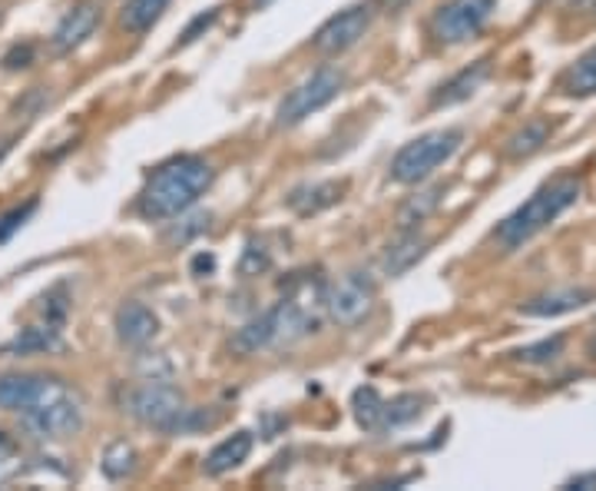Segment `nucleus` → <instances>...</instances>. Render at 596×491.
Returning <instances> with one entry per match:
<instances>
[{
  "label": "nucleus",
  "mask_w": 596,
  "mask_h": 491,
  "mask_svg": "<svg viewBox=\"0 0 596 491\" xmlns=\"http://www.w3.org/2000/svg\"><path fill=\"white\" fill-rule=\"evenodd\" d=\"M497 0H445L431 18V37L441 47H458L474 41L494 18Z\"/></svg>",
  "instance_id": "1a4fd4ad"
},
{
  "label": "nucleus",
  "mask_w": 596,
  "mask_h": 491,
  "mask_svg": "<svg viewBox=\"0 0 596 491\" xmlns=\"http://www.w3.org/2000/svg\"><path fill=\"white\" fill-rule=\"evenodd\" d=\"M113 330H116V339H120L123 346L143 349V346H149V343L156 339V333H159V319H156V312H153L146 302L130 299V302H123V305L116 309V315H113Z\"/></svg>",
  "instance_id": "ddd939ff"
},
{
  "label": "nucleus",
  "mask_w": 596,
  "mask_h": 491,
  "mask_svg": "<svg viewBox=\"0 0 596 491\" xmlns=\"http://www.w3.org/2000/svg\"><path fill=\"white\" fill-rule=\"evenodd\" d=\"M24 471V451L21 445L8 435V432H0V488L11 484L14 478H21Z\"/></svg>",
  "instance_id": "c85d7f7f"
},
{
  "label": "nucleus",
  "mask_w": 596,
  "mask_h": 491,
  "mask_svg": "<svg viewBox=\"0 0 596 491\" xmlns=\"http://www.w3.org/2000/svg\"><path fill=\"white\" fill-rule=\"evenodd\" d=\"M100 24H103V8L97 4V0H80V4H74V8L60 18V24L54 27V34H50V54H54V57H70L77 47H83V44L97 34Z\"/></svg>",
  "instance_id": "9b49d317"
},
{
  "label": "nucleus",
  "mask_w": 596,
  "mask_h": 491,
  "mask_svg": "<svg viewBox=\"0 0 596 491\" xmlns=\"http://www.w3.org/2000/svg\"><path fill=\"white\" fill-rule=\"evenodd\" d=\"M345 87H348V70L345 67H335V64L318 67L315 74H308L299 87H292L282 97V103L275 110V126L279 130H292V126L305 123L312 113H318L331 100H338Z\"/></svg>",
  "instance_id": "0eeeda50"
},
{
  "label": "nucleus",
  "mask_w": 596,
  "mask_h": 491,
  "mask_svg": "<svg viewBox=\"0 0 596 491\" xmlns=\"http://www.w3.org/2000/svg\"><path fill=\"white\" fill-rule=\"evenodd\" d=\"M374 11H378L374 0H358V4L338 11L331 21H325V24L315 31L312 51L322 54V57H341L345 51H351V47L371 31Z\"/></svg>",
  "instance_id": "9d476101"
},
{
  "label": "nucleus",
  "mask_w": 596,
  "mask_h": 491,
  "mask_svg": "<svg viewBox=\"0 0 596 491\" xmlns=\"http://www.w3.org/2000/svg\"><path fill=\"white\" fill-rule=\"evenodd\" d=\"M210 223H213V213H192V216L179 220L172 230H166V233H162V239H166L169 246H182V243L195 239L199 233H206V230H210Z\"/></svg>",
  "instance_id": "c756f323"
},
{
  "label": "nucleus",
  "mask_w": 596,
  "mask_h": 491,
  "mask_svg": "<svg viewBox=\"0 0 596 491\" xmlns=\"http://www.w3.org/2000/svg\"><path fill=\"white\" fill-rule=\"evenodd\" d=\"M580 197H583V180L576 174H560V177L547 180L540 190L530 193L527 203H520L507 220H501V226L494 230V243L504 253L527 246L533 236H540L547 226H553L570 207H576Z\"/></svg>",
  "instance_id": "7ed1b4c3"
},
{
  "label": "nucleus",
  "mask_w": 596,
  "mask_h": 491,
  "mask_svg": "<svg viewBox=\"0 0 596 491\" xmlns=\"http://www.w3.org/2000/svg\"><path fill=\"white\" fill-rule=\"evenodd\" d=\"M556 90L563 97H596V47H589L583 57H576L556 80Z\"/></svg>",
  "instance_id": "412c9836"
},
{
  "label": "nucleus",
  "mask_w": 596,
  "mask_h": 491,
  "mask_svg": "<svg viewBox=\"0 0 596 491\" xmlns=\"http://www.w3.org/2000/svg\"><path fill=\"white\" fill-rule=\"evenodd\" d=\"M425 395H415V392H405V395H394L391 402H384V419H381V428H402L415 419H421L425 412Z\"/></svg>",
  "instance_id": "5701e85b"
},
{
  "label": "nucleus",
  "mask_w": 596,
  "mask_h": 491,
  "mask_svg": "<svg viewBox=\"0 0 596 491\" xmlns=\"http://www.w3.org/2000/svg\"><path fill=\"white\" fill-rule=\"evenodd\" d=\"M272 266V249L266 246V239H249L246 246V256L239 263V272L243 276H259Z\"/></svg>",
  "instance_id": "7c9ffc66"
},
{
  "label": "nucleus",
  "mask_w": 596,
  "mask_h": 491,
  "mask_svg": "<svg viewBox=\"0 0 596 491\" xmlns=\"http://www.w3.org/2000/svg\"><path fill=\"white\" fill-rule=\"evenodd\" d=\"M50 353H64V336H60V330H54V325H47V322L27 325V330H21L4 349H0V356H8V359L50 356Z\"/></svg>",
  "instance_id": "a211bd4d"
},
{
  "label": "nucleus",
  "mask_w": 596,
  "mask_h": 491,
  "mask_svg": "<svg viewBox=\"0 0 596 491\" xmlns=\"http://www.w3.org/2000/svg\"><path fill=\"white\" fill-rule=\"evenodd\" d=\"M563 488H596V471H586V475H576V478H570Z\"/></svg>",
  "instance_id": "e433bc0d"
},
{
  "label": "nucleus",
  "mask_w": 596,
  "mask_h": 491,
  "mask_svg": "<svg viewBox=\"0 0 596 491\" xmlns=\"http://www.w3.org/2000/svg\"><path fill=\"white\" fill-rule=\"evenodd\" d=\"M464 146V130L448 126V130H431L412 143H405L391 159V180L402 187H418L428 177H435V170H441L445 163Z\"/></svg>",
  "instance_id": "423d86ee"
},
{
  "label": "nucleus",
  "mask_w": 596,
  "mask_h": 491,
  "mask_svg": "<svg viewBox=\"0 0 596 491\" xmlns=\"http://www.w3.org/2000/svg\"><path fill=\"white\" fill-rule=\"evenodd\" d=\"M172 0H126L123 11H120V27L133 37L153 31L159 24V18L166 14V8Z\"/></svg>",
  "instance_id": "4be33fe9"
},
{
  "label": "nucleus",
  "mask_w": 596,
  "mask_h": 491,
  "mask_svg": "<svg viewBox=\"0 0 596 491\" xmlns=\"http://www.w3.org/2000/svg\"><path fill=\"white\" fill-rule=\"evenodd\" d=\"M249 451H252V435H249V432H236V435L223 438V442L206 455L203 471H206L210 478H220V475L239 468V465L249 458Z\"/></svg>",
  "instance_id": "aec40b11"
},
{
  "label": "nucleus",
  "mask_w": 596,
  "mask_h": 491,
  "mask_svg": "<svg viewBox=\"0 0 596 491\" xmlns=\"http://www.w3.org/2000/svg\"><path fill=\"white\" fill-rule=\"evenodd\" d=\"M378 282L364 269H351L322 289V305L335 325H358L374 312Z\"/></svg>",
  "instance_id": "6e6552de"
},
{
  "label": "nucleus",
  "mask_w": 596,
  "mask_h": 491,
  "mask_svg": "<svg viewBox=\"0 0 596 491\" xmlns=\"http://www.w3.org/2000/svg\"><path fill=\"white\" fill-rule=\"evenodd\" d=\"M553 130H556V123H553V120H547V116H533V120H527L520 130H514V133H510V140H507V146H504L507 159H530L533 153H540V149L550 143Z\"/></svg>",
  "instance_id": "6ab92c4d"
},
{
  "label": "nucleus",
  "mask_w": 596,
  "mask_h": 491,
  "mask_svg": "<svg viewBox=\"0 0 596 491\" xmlns=\"http://www.w3.org/2000/svg\"><path fill=\"white\" fill-rule=\"evenodd\" d=\"M345 193H348V183H345V180L302 183V187H295V190L285 197V203H289V210L299 213V216H318V213L338 207V203L345 200Z\"/></svg>",
  "instance_id": "dca6fc26"
},
{
  "label": "nucleus",
  "mask_w": 596,
  "mask_h": 491,
  "mask_svg": "<svg viewBox=\"0 0 596 491\" xmlns=\"http://www.w3.org/2000/svg\"><path fill=\"white\" fill-rule=\"evenodd\" d=\"M431 249V236L421 226H408V230H397V236L384 246L381 253V269L384 276L397 279L405 276L408 269H415Z\"/></svg>",
  "instance_id": "f8f14e48"
},
{
  "label": "nucleus",
  "mask_w": 596,
  "mask_h": 491,
  "mask_svg": "<svg viewBox=\"0 0 596 491\" xmlns=\"http://www.w3.org/2000/svg\"><path fill=\"white\" fill-rule=\"evenodd\" d=\"M351 409H355V419L361 428L368 432H381V419H384V399L378 395L374 386H361L355 389L351 395Z\"/></svg>",
  "instance_id": "393cba45"
},
{
  "label": "nucleus",
  "mask_w": 596,
  "mask_h": 491,
  "mask_svg": "<svg viewBox=\"0 0 596 491\" xmlns=\"http://www.w3.org/2000/svg\"><path fill=\"white\" fill-rule=\"evenodd\" d=\"M123 412L143 428H153L162 435H192V432L213 428L220 422V415L189 405V399L166 379H143L130 386L123 395Z\"/></svg>",
  "instance_id": "f03ea898"
},
{
  "label": "nucleus",
  "mask_w": 596,
  "mask_h": 491,
  "mask_svg": "<svg viewBox=\"0 0 596 491\" xmlns=\"http://www.w3.org/2000/svg\"><path fill=\"white\" fill-rule=\"evenodd\" d=\"M34 210H37V200H27L24 207H14V210H8L4 216H0V243H8L34 216Z\"/></svg>",
  "instance_id": "2f4dec72"
},
{
  "label": "nucleus",
  "mask_w": 596,
  "mask_h": 491,
  "mask_svg": "<svg viewBox=\"0 0 596 491\" xmlns=\"http://www.w3.org/2000/svg\"><path fill=\"white\" fill-rule=\"evenodd\" d=\"M192 266H195V269H206V272H210V269L216 266V259H213V256H199V259H195Z\"/></svg>",
  "instance_id": "58836bf2"
},
{
  "label": "nucleus",
  "mask_w": 596,
  "mask_h": 491,
  "mask_svg": "<svg viewBox=\"0 0 596 491\" xmlns=\"http://www.w3.org/2000/svg\"><path fill=\"white\" fill-rule=\"evenodd\" d=\"M374 4H378V11H384V14H402V11L412 4V0H374Z\"/></svg>",
  "instance_id": "c9c22d12"
},
{
  "label": "nucleus",
  "mask_w": 596,
  "mask_h": 491,
  "mask_svg": "<svg viewBox=\"0 0 596 491\" xmlns=\"http://www.w3.org/2000/svg\"><path fill=\"white\" fill-rule=\"evenodd\" d=\"M563 349H566V336H550V339H540V343H533V346H524V349H517V353H510L517 362H524V366H550V362H556L560 356H563Z\"/></svg>",
  "instance_id": "bb28decb"
},
{
  "label": "nucleus",
  "mask_w": 596,
  "mask_h": 491,
  "mask_svg": "<svg viewBox=\"0 0 596 491\" xmlns=\"http://www.w3.org/2000/svg\"><path fill=\"white\" fill-rule=\"evenodd\" d=\"M213 180H216V170L210 159L176 156L153 170V177L146 180V187L136 200V210L143 220H156V223L182 216L199 197H206Z\"/></svg>",
  "instance_id": "f257e3e1"
},
{
  "label": "nucleus",
  "mask_w": 596,
  "mask_h": 491,
  "mask_svg": "<svg viewBox=\"0 0 596 491\" xmlns=\"http://www.w3.org/2000/svg\"><path fill=\"white\" fill-rule=\"evenodd\" d=\"M216 21H220V8H213V11H206V14H199V18H195V21H192V24L182 31V37H179L176 51H179V47H189V44H195V41L203 37V34H206V31H210Z\"/></svg>",
  "instance_id": "473e14b6"
},
{
  "label": "nucleus",
  "mask_w": 596,
  "mask_h": 491,
  "mask_svg": "<svg viewBox=\"0 0 596 491\" xmlns=\"http://www.w3.org/2000/svg\"><path fill=\"white\" fill-rule=\"evenodd\" d=\"M596 299V292L593 289H576V286H570V289H556V292H543V295H533V299H527L524 305H520V312L524 315H537V319H556V315H566V312H576V309H583V305H589Z\"/></svg>",
  "instance_id": "f3484780"
},
{
  "label": "nucleus",
  "mask_w": 596,
  "mask_h": 491,
  "mask_svg": "<svg viewBox=\"0 0 596 491\" xmlns=\"http://www.w3.org/2000/svg\"><path fill=\"white\" fill-rule=\"evenodd\" d=\"M491 70H494V60L491 57H481V60H474L471 67H464V70H458L451 80H445L441 87H435V93H431V110H441V107H458V103H464V100H471L487 80H491Z\"/></svg>",
  "instance_id": "4468645a"
},
{
  "label": "nucleus",
  "mask_w": 596,
  "mask_h": 491,
  "mask_svg": "<svg viewBox=\"0 0 596 491\" xmlns=\"http://www.w3.org/2000/svg\"><path fill=\"white\" fill-rule=\"evenodd\" d=\"M560 8H566V11H583V8H593L596 0H556Z\"/></svg>",
  "instance_id": "4c0bfd02"
},
{
  "label": "nucleus",
  "mask_w": 596,
  "mask_h": 491,
  "mask_svg": "<svg viewBox=\"0 0 596 491\" xmlns=\"http://www.w3.org/2000/svg\"><path fill=\"white\" fill-rule=\"evenodd\" d=\"M441 193H445V187L438 183V187H431V190H425V193H418V197H412L402 210H397V230H408V226H421L435 210H438V203H441Z\"/></svg>",
  "instance_id": "b1692460"
},
{
  "label": "nucleus",
  "mask_w": 596,
  "mask_h": 491,
  "mask_svg": "<svg viewBox=\"0 0 596 491\" xmlns=\"http://www.w3.org/2000/svg\"><path fill=\"white\" fill-rule=\"evenodd\" d=\"M136 465H139V455H136V448H133L130 442H113V445L103 451V461H100V468H103V475H106L110 481L130 478V475L136 471Z\"/></svg>",
  "instance_id": "a878e982"
},
{
  "label": "nucleus",
  "mask_w": 596,
  "mask_h": 491,
  "mask_svg": "<svg viewBox=\"0 0 596 491\" xmlns=\"http://www.w3.org/2000/svg\"><path fill=\"white\" fill-rule=\"evenodd\" d=\"M47 103H50V93H44V87H34L24 100H18V107H14V110H18V113H24V116H34V113H37L41 107H47Z\"/></svg>",
  "instance_id": "f704fd0d"
},
{
  "label": "nucleus",
  "mask_w": 596,
  "mask_h": 491,
  "mask_svg": "<svg viewBox=\"0 0 596 491\" xmlns=\"http://www.w3.org/2000/svg\"><path fill=\"white\" fill-rule=\"evenodd\" d=\"M0 64H4V70H11V74L14 70H27L34 64V44H14Z\"/></svg>",
  "instance_id": "72a5a7b5"
},
{
  "label": "nucleus",
  "mask_w": 596,
  "mask_h": 491,
  "mask_svg": "<svg viewBox=\"0 0 596 491\" xmlns=\"http://www.w3.org/2000/svg\"><path fill=\"white\" fill-rule=\"evenodd\" d=\"M41 322L54 325V330L64 333V325H67V315H70V292L67 286H54L41 295Z\"/></svg>",
  "instance_id": "cd10ccee"
},
{
  "label": "nucleus",
  "mask_w": 596,
  "mask_h": 491,
  "mask_svg": "<svg viewBox=\"0 0 596 491\" xmlns=\"http://www.w3.org/2000/svg\"><path fill=\"white\" fill-rule=\"evenodd\" d=\"M54 382H57V376H44V372H8V376H0V409H4V412H24L37 399H44Z\"/></svg>",
  "instance_id": "2eb2a0df"
},
{
  "label": "nucleus",
  "mask_w": 596,
  "mask_h": 491,
  "mask_svg": "<svg viewBox=\"0 0 596 491\" xmlns=\"http://www.w3.org/2000/svg\"><path fill=\"white\" fill-rule=\"evenodd\" d=\"M18 415H21V425H24L27 435L41 438V442H64V438H74L83 428L87 402L70 382L57 379L47 389L44 399H37L31 409H24Z\"/></svg>",
  "instance_id": "39448f33"
},
{
  "label": "nucleus",
  "mask_w": 596,
  "mask_h": 491,
  "mask_svg": "<svg viewBox=\"0 0 596 491\" xmlns=\"http://www.w3.org/2000/svg\"><path fill=\"white\" fill-rule=\"evenodd\" d=\"M315 325H318L315 315L299 299H282L272 309H266L262 315H256L252 322H246L233 336L229 349L246 359V356H259L269 349L295 346L299 339L315 333Z\"/></svg>",
  "instance_id": "20e7f679"
},
{
  "label": "nucleus",
  "mask_w": 596,
  "mask_h": 491,
  "mask_svg": "<svg viewBox=\"0 0 596 491\" xmlns=\"http://www.w3.org/2000/svg\"><path fill=\"white\" fill-rule=\"evenodd\" d=\"M586 353H589V356H593V359H596V333H593V336H589V343H586Z\"/></svg>",
  "instance_id": "a19ab883"
},
{
  "label": "nucleus",
  "mask_w": 596,
  "mask_h": 491,
  "mask_svg": "<svg viewBox=\"0 0 596 491\" xmlns=\"http://www.w3.org/2000/svg\"><path fill=\"white\" fill-rule=\"evenodd\" d=\"M269 4H272V0H249L252 11H262V8H269Z\"/></svg>",
  "instance_id": "ea45409f"
}]
</instances>
